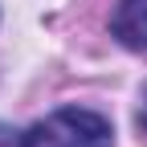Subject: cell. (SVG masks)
<instances>
[{"label":"cell","instance_id":"cell-1","mask_svg":"<svg viewBox=\"0 0 147 147\" xmlns=\"http://www.w3.org/2000/svg\"><path fill=\"white\" fill-rule=\"evenodd\" d=\"M21 147H115V131L94 110L61 106L49 119L33 123L21 135Z\"/></svg>","mask_w":147,"mask_h":147},{"label":"cell","instance_id":"cell-2","mask_svg":"<svg viewBox=\"0 0 147 147\" xmlns=\"http://www.w3.org/2000/svg\"><path fill=\"white\" fill-rule=\"evenodd\" d=\"M110 29L127 49H147V0H119Z\"/></svg>","mask_w":147,"mask_h":147},{"label":"cell","instance_id":"cell-3","mask_svg":"<svg viewBox=\"0 0 147 147\" xmlns=\"http://www.w3.org/2000/svg\"><path fill=\"white\" fill-rule=\"evenodd\" d=\"M139 127L147 131V94H143V102H139Z\"/></svg>","mask_w":147,"mask_h":147}]
</instances>
